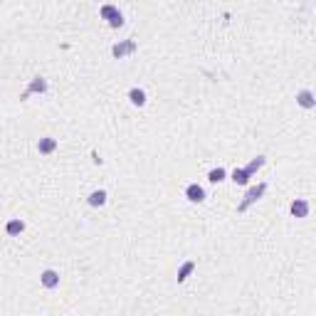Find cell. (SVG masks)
<instances>
[{"label": "cell", "instance_id": "6da1fadb", "mask_svg": "<svg viewBox=\"0 0 316 316\" xmlns=\"http://www.w3.org/2000/svg\"><path fill=\"white\" fill-rule=\"evenodd\" d=\"M267 193V183H257V186H252V188H247V193H245V198L237 203V213H245V210H250V205H254L262 195Z\"/></svg>", "mask_w": 316, "mask_h": 316}, {"label": "cell", "instance_id": "7a4b0ae2", "mask_svg": "<svg viewBox=\"0 0 316 316\" xmlns=\"http://www.w3.org/2000/svg\"><path fill=\"white\" fill-rule=\"evenodd\" d=\"M99 15L109 23V28H114V30L124 28V15H121V10H119L116 5H111V3L101 5V8H99Z\"/></svg>", "mask_w": 316, "mask_h": 316}, {"label": "cell", "instance_id": "3957f363", "mask_svg": "<svg viewBox=\"0 0 316 316\" xmlns=\"http://www.w3.org/2000/svg\"><path fill=\"white\" fill-rule=\"evenodd\" d=\"M136 50H138L136 40H133V37H128V40H119V42H114V47H111V55H114L116 60H124V57L133 55Z\"/></svg>", "mask_w": 316, "mask_h": 316}, {"label": "cell", "instance_id": "277c9868", "mask_svg": "<svg viewBox=\"0 0 316 316\" xmlns=\"http://www.w3.org/2000/svg\"><path fill=\"white\" fill-rule=\"evenodd\" d=\"M47 92V79L45 77H32V82L28 84V89L20 94V99L25 101V99H30L32 94H45Z\"/></svg>", "mask_w": 316, "mask_h": 316}, {"label": "cell", "instance_id": "5b68a950", "mask_svg": "<svg viewBox=\"0 0 316 316\" xmlns=\"http://www.w3.org/2000/svg\"><path fill=\"white\" fill-rule=\"evenodd\" d=\"M40 284H42L45 289H57V286H60V272L45 269V272L40 274Z\"/></svg>", "mask_w": 316, "mask_h": 316}, {"label": "cell", "instance_id": "8992f818", "mask_svg": "<svg viewBox=\"0 0 316 316\" xmlns=\"http://www.w3.org/2000/svg\"><path fill=\"white\" fill-rule=\"evenodd\" d=\"M296 104H299L301 109H314V106H316L314 92H311V89H301V92L296 94Z\"/></svg>", "mask_w": 316, "mask_h": 316}, {"label": "cell", "instance_id": "52a82bcc", "mask_svg": "<svg viewBox=\"0 0 316 316\" xmlns=\"http://www.w3.org/2000/svg\"><path fill=\"white\" fill-rule=\"evenodd\" d=\"M37 151H40L42 156L55 153V151H57V138H52V136H42V138L37 141Z\"/></svg>", "mask_w": 316, "mask_h": 316}, {"label": "cell", "instance_id": "ba28073f", "mask_svg": "<svg viewBox=\"0 0 316 316\" xmlns=\"http://www.w3.org/2000/svg\"><path fill=\"white\" fill-rule=\"evenodd\" d=\"M186 198H188L190 203H203V200H205V190H203V186L190 183V186L186 188Z\"/></svg>", "mask_w": 316, "mask_h": 316}, {"label": "cell", "instance_id": "9c48e42d", "mask_svg": "<svg viewBox=\"0 0 316 316\" xmlns=\"http://www.w3.org/2000/svg\"><path fill=\"white\" fill-rule=\"evenodd\" d=\"M289 213H291L294 218H306V215H309V203H306L304 198H296V200H291Z\"/></svg>", "mask_w": 316, "mask_h": 316}, {"label": "cell", "instance_id": "30bf717a", "mask_svg": "<svg viewBox=\"0 0 316 316\" xmlns=\"http://www.w3.org/2000/svg\"><path fill=\"white\" fill-rule=\"evenodd\" d=\"M264 163H267V156H257V158H252V161L245 166V171H247V176L252 178L259 168H264Z\"/></svg>", "mask_w": 316, "mask_h": 316}, {"label": "cell", "instance_id": "8fae6325", "mask_svg": "<svg viewBox=\"0 0 316 316\" xmlns=\"http://www.w3.org/2000/svg\"><path fill=\"white\" fill-rule=\"evenodd\" d=\"M87 203H89L92 208H101V205L106 203V190H101V188H99V190H92L89 198H87Z\"/></svg>", "mask_w": 316, "mask_h": 316}, {"label": "cell", "instance_id": "7c38bea8", "mask_svg": "<svg viewBox=\"0 0 316 316\" xmlns=\"http://www.w3.org/2000/svg\"><path fill=\"white\" fill-rule=\"evenodd\" d=\"M25 230V222L20 220V218H13V220H8V225H5V232L10 235V237H15V235H20Z\"/></svg>", "mask_w": 316, "mask_h": 316}, {"label": "cell", "instance_id": "4fadbf2b", "mask_svg": "<svg viewBox=\"0 0 316 316\" xmlns=\"http://www.w3.org/2000/svg\"><path fill=\"white\" fill-rule=\"evenodd\" d=\"M128 99H131L133 106H143V104H146V92L138 89V87H133V89L128 92Z\"/></svg>", "mask_w": 316, "mask_h": 316}, {"label": "cell", "instance_id": "5bb4252c", "mask_svg": "<svg viewBox=\"0 0 316 316\" xmlns=\"http://www.w3.org/2000/svg\"><path fill=\"white\" fill-rule=\"evenodd\" d=\"M193 272H195V262H193V259L183 262V264H181V269H178V282H186Z\"/></svg>", "mask_w": 316, "mask_h": 316}, {"label": "cell", "instance_id": "9a60e30c", "mask_svg": "<svg viewBox=\"0 0 316 316\" xmlns=\"http://www.w3.org/2000/svg\"><path fill=\"white\" fill-rule=\"evenodd\" d=\"M230 178H232V183H235V186H247V183H250V176H247V171H245V168H235Z\"/></svg>", "mask_w": 316, "mask_h": 316}, {"label": "cell", "instance_id": "2e32d148", "mask_svg": "<svg viewBox=\"0 0 316 316\" xmlns=\"http://www.w3.org/2000/svg\"><path fill=\"white\" fill-rule=\"evenodd\" d=\"M225 176H227V173H225V168H222V166H218V168H213V171L208 173V181H210V183H222V181H225Z\"/></svg>", "mask_w": 316, "mask_h": 316}]
</instances>
